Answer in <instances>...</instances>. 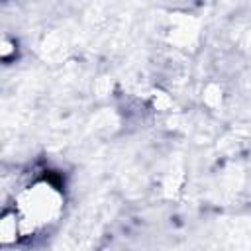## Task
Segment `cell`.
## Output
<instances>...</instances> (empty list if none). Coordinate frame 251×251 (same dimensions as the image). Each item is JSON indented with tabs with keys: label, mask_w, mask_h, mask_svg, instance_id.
<instances>
[{
	"label": "cell",
	"mask_w": 251,
	"mask_h": 251,
	"mask_svg": "<svg viewBox=\"0 0 251 251\" xmlns=\"http://www.w3.org/2000/svg\"><path fill=\"white\" fill-rule=\"evenodd\" d=\"M65 208V196L47 178H37L29 182L16 194L14 210L22 224L24 239L33 237L35 233L53 226Z\"/></svg>",
	"instance_id": "6da1fadb"
},
{
	"label": "cell",
	"mask_w": 251,
	"mask_h": 251,
	"mask_svg": "<svg viewBox=\"0 0 251 251\" xmlns=\"http://www.w3.org/2000/svg\"><path fill=\"white\" fill-rule=\"evenodd\" d=\"M198 35H200V29H198L196 20H192L188 16H178V18L171 20L167 37L173 45H176L180 49H188L198 41Z\"/></svg>",
	"instance_id": "7a4b0ae2"
},
{
	"label": "cell",
	"mask_w": 251,
	"mask_h": 251,
	"mask_svg": "<svg viewBox=\"0 0 251 251\" xmlns=\"http://www.w3.org/2000/svg\"><path fill=\"white\" fill-rule=\"evenodd\" d=\"M24 235H22V224H20V218L16 214V210H4L2 218H0V243L4 247H10V245H16L18 241H22Z\"/></svg>",
	"instance_id": "3957f363"
},
{
	"label": "cell",
	"mask_w": 251,
	"mask_h": 251,
	"mask_svg": "<svg viewBox=\"0 0 251 251\" xmlns=\"http://www.w3.org/2000/svg\"><path fill=\"white\" fill-rule=\"evenodd\" d=\"M224 88L220 82H206L204 88H202V102L206 108L210 110H218L222 104H224Z\"/></svg>",
	"instance_id": "277c9868"
},
{
	"label": "cell",
	"mask_w": 251,
	"mask_h": 251,
	"mask_svg": "<svg viewBox=\"0 0 251 251\" xmlns=\"http://www.w3.org/2000/svg\"><path fill=\"white\" fill-rule=\"evenodd\" d=\"M147 104L151 106L153 112H159V114H167L173 110L175 102H173V96L161 88H153L147 96Z\"/></svg>",
	"instance_id": "5b68a950"
},
{
	"label": "cell",
	"mask_w": 251,
	"mask_h": 251,
	"mask_svg": "<svg viewBox=\"0 0 251 251\" xmlns=\"http://www.w3.org/2000/svg\"><path fill=\"white\" fill-rule=\"evenodd\" d=\"M16 47H18V45H16V41H14L12 37H8V35H6V37L2 39V43H0V59H2L4 63L12 61V59L16 57V51H18Z\"/></svg>",
	"instance_id": "8992f818"
},
{
	"label": "cell",
	"mask_w": 251,
	"mask_h": 251,
	"mask_svg": "<svg viewBox=\"0 0 251 251\" xmlns=\"http://www.w3.org/2000/svg\"><path fill=\"white\" fill-rule=\"evenodd\" d=\"M239 47H241L243 53H247V55L251 57V25H247V27L243 29V33H241V37H239Z\"/></svg>",
	"instance_id": "52a82bcc"
}]
</instances>
